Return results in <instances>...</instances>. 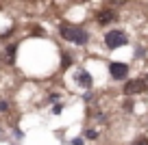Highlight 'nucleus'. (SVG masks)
I'll return each mask as SVG.
<instances>
[{
  "mask_svg": "<svg viewBox=\"0 0 148 145\" xmlns=\"http://www.w3.org/2000/svg\"><path fill=\"white\" fill-rule=\"evenodd\" d=\"M59 37L63 41H68V43H72V45H79V48L89 43V30L85 26H79V24H61Z\"/></svg>",
  "mask_w": 148,
  "mask_h": 145,
  "instance_id": "nucleus-1",
  "label": "nucleus"
},
{
  "mask_svg": "<svg viewBox=\"0 0 148 145\" xmlns=\"http://www.w3.org/2000/svg\"><path fill=\"white\" fill-rule=\"evenodd\" d=\"M102 43H105L107 50H118V48H124L129 43V35L122 28H109L102 35Z\"/></svg>",
  "mask_w": 148,
  "mask_h": 145,
  "instance_id": "nucleus-2",
  "label": "nucleus"
},
{
  "mask_svg": "<svg viewBox=\"0 0 148 145\" xmlns=\"http://www.w3.org/2000/svg\"><path fill=\"white\" fill-rule=\"evenodd\" d=\"M72 80H74V85L79 87V89H83V91H92V87H94V76H92L85 67H81V65H76V67H74Z\"/></svg>",
  "mask_w": 148,
  "mask_h": 145,
  "instance_id": "nucleus-3",
  "label": "nucleus"
},
{
  "mask_svg": "<svg viewBox=\"0 0 148 145\" xmlns=\"http://www.w3.org/2000/svg\"><path fill=\"white\" fill-rule=\"evenodd\" d=\"M94 20H96L98 26H109V24H113L118 20V13L113 7H100V9L94 13Z\"/></svg>",
  "mask_w": 148,
  "mask_h": 145,
  "instance_id": "nucleus-4",
  "label": "nucleus"
},
{
  "mask_svg": "<svg viewBox=\"0 0 148 145\" xmlns=\"http://www.w3.org/2000/svg\"><path fill=\"white\" fill-rule=\"evenodd\" d=\"M15 56H18V41H9V43L5 45L2 54H0V63H5L7 67H13Z\"/></svg>",
  "mask_w": 148,
  "mask_h": 145,
  "instance_id": "nucleus-5",
  "label": "nucleus"
},
{
  "mask_svg": "<svg viewBox=\"0 0 148 145\" xmlns=\"http://www.w3.org/2000/svg\"><path fill=\"white\" fill-rule=\"evenodd\" d=\"M129 65L122 63V61H111L109 63V76L113 78V80H126V76H129Z\"/></svg>",
  "mask_w": 148,
  "mask_h": 145,
  "instance_id": "nucleus-6",
  "label": "nucleus"
},
{
  "mask_svg": "<svg viewBox=\"0 0 148 145\" xmlns=\"http://www.w3.org/2000/svg\"><path fill=\"white\" fill-rule=\"evenodd\" d=\"M122 91H124V95H137L142 93V91H146V85H144L142 78H133V80H126L124 87H122Z\"/></svg>",
  "mask_w": 148,
  "mask_h": 145,
  "instance_id": "nucleus-7",
  "label": "nucleus"
},
{
  "mask_svg": "<svg viewBox=\"0 0 148 145\" xmlns=\"http://www.w3.org/2000/svg\"><path fill=\"white\" fill-rule=\"evenodd\" d=\"M13 110V100L7 95H0V115H11Z\"/></svg>",
  "mask_w": 148,
  "mask_h": 145,
  "instance_id": "nucleus-8",
  "label": "nucleus"
},
{
  "mask_svg": "<svg viewBox=\"0 0 148 145\" xmlns=\"http://www.w3.org/2000/svg\"><path fill=\"white\" fill-rule=\"evenodd\" d=\"M72 63H74V56L72 54H70V52L68 50H65V52H61V69H68V67H72Z\"/></svg>",
  "mask_w": 148,
  "mask_h": 145,
  "instance_id": "nucleus-9",
  "label": "nucleus"
},
{
  "mask_svg": "<svg viewBox=\"0 0 148 145\" xmlns=\"http://www.w3.org/2000/svg\"><path fill=\"white\" fill-rule=\"evenodd\" d=\"M59 102H61V93H59V91H50V93L46 95V104L55 106V104H59Z\"/></svg>",
  "mask_w": 148,
  "mask_h": 145,
  "instance_id": "nucleus-10",
  "label": "nucleus"
},
{
  "mask_svg": "<svg viewBox=\"0 0 148 145\" xmlns=\"http://www.w3.org/2000/svg\"><path fill=\"white\" fill-rule=\"evenodd\" d=\"M98 136H100V132H98L96 128H87V130L83 132V139H87V141H96Z\"/></svg>",
  "mask_w": 148,
  "mask_h": 145,
  "instance_id": "nucleus-11",
  "label": "nucleus"
},
{
  "mask_svg": "<svg viewBox=\"0 0 148 145\" xmlns=\"http://www.w3.org/2000/svg\"><path fill=\"white\" fill-rule=\"evenodd\" d=\"M11 134H13V139L18 141V143H20V141H24V132H22V128H20V126L11 128Z\"/></svg>",
  "mask_w": 148,
  "mask_h": 145,
  "instance_id": "nucleus-12",
  "label": "nucleus"
},
{
  "mask_svg": "<svg viewBox=\"0 0 148 145\" xmlns=\"http://www.w3.org/2000/svg\"><path fill=\"white\" fill-rule=\"evenodd\" d=\"M63 102H59V104H55V106H52V115H61V110H63Z\"/></svg>",
  "mask_w": 148,
  "mask_h": 145,
  "instance_id": "nucleus-13",
  "label": "nucleus"
},
{
  "mask_svg": "<svg viewBox=\"0 0 148 145\" xmlns=\"http://www.w3.org/2000/svg\"><path fill=\"white\" fill-rule=\"evenodd\" d=\"M133 145H148V136H137L133 141Z\"/></svg>",
  "mask_w": 148,
  "mask_h": 145,
  "instance_id": "nucleus-14",
  "label": "nucleus"
},
{
  "mask_svg": "<svg viewBox=\"0 0 148 145\" xmlns=\"http://www.w3.org/2000/svg\"><path fill=\"white\" fill-rule=\"evenodd\" d=\"M70 143H72V145H85V139H83V136H74Z\"/></svg>",
  "mask_w": 148,
  "mask_h": 145,
  "instance_id": "nucleus-15",
  "label": "nucleus"
},
{
  "mask_svg": "<svg viewBox=\"0 0 148 145\" xmlns=\"http://www.w3.org/2000/svg\"><path fill=\"white\" fill-rule=\"evenodd\" d=\"M83 100L85 102H92L94 100V93H92V91H85V93H83Z\"/></svg>",
  "mask_w": 148,
  "mask_h": 145,
  "instance_id": "nucleus-16",
  "label": "nucleus"
},
{
  "mask_svg": "<svg viewBox=\"0 0 148 145\" xmlns=\"http://www.w3.org/2000/svg\"><path fill=\"white\" fill-rule=\"evenodd\" d=\"M5 139H7V134H5V128L0 126V141H5Z\"/></svg>",
  "mask_w": 148,
  "mask_h": 145,
  "instance_id": "nucleus-17",
  "label": "nucleus"
},
{
  "mask_svg": "<svg viewBox=\"0 0 148 145\" xmlns=\"http://www.w3.org/2000/svg\"><path fill=\"white\" fill-rule=\"evenodd\" d=\"M142 80H144V85H146V89H148V74H146V76L142 78Z\"/></svg>",
  "mask_w": 148,
  "mask_h": 145,
  "instance_id": "nucleus-18",
  "label": "nucleus"
},
{
  "mask_svg": "<svg viewBox=\"0 0 148 145\" xmlns=\"http://www.w3.org/2000/svg\"><path fill=\"white\" fill-rule=\"evenodd\" d=\"M15 145H18V143H15Z\"/></svg>",
  "mask_w": 148,
  "mask_h": 145,
  "instance_id": "nucleus-19",
  "label": "nucleus"
}]
</instances>
